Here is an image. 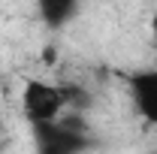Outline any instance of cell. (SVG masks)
Here are the masks:
<instances>
[{
    "mask_svg": "<svg viewBox=\"0 0 157 154\" xmlns=\"http://www.w3.org/2000/svg\"><path fill=\"white\" fill-rule=\"evenodd\" d=\"M67 112L60 85L42 82V79H27L21 88V115L33 127L42 124H58V118Z\"/></svg>",
    "mask_w": 157,
    "mask_h": 154,
    "instance_id": "1",
    "label": "cell"
},
{
    "mask_svg": "<svg viewBox=\"0 0 157 154\" xmlns=\"http://www.w3.org/2000/svg\"><path fill=\"white\" fill-rule=\"evenodd\" d=\"M130 97L136 112L148 124H157V70H142L130 76Z\"/></svg>",
    "mask_w": 157,
    "mask_h": 154,
    "instance_id": "2",
    "label": "cell"
},
{
    "mask_svg": "<svg viewBox=\"0 0 157 154\" xmlns=\"http://www.w3.org/2000/svg\"><path fill=\"white\" fill-rule=\"evenodd\" d=\"M33 130H36L39 154H76L85 145L82 136L67 133L60 124H42V127H33Z\"/></svg>",
    "mask_w": 157,
    "mask_h": 154,
    "instance_id": "3",
    "label": "cell"
},
{
    "mask_svg": "<svg viewBox=\"0 0 157 154\" xmlns=\"http://www.w3.org/2000/svg\"><path fill=\"white\" fill-rule=\"evenodd\" d=\"M36 9L48 27H63L67 21H73L78 0H36Z\"/></svg>",
    "mask_w": 157,
    "mask_h": 154,
    "instance_id": "4",
    "label": "cell"
},
{
    "mask_svg": "<svg viewBox=\"0 0 157 154\" xmlns=\"http://www.w3.org/2000/svg\"><path fill=\"white\" fill-rule=\"evenodd\" d=\"M60 94H63V106H67L70 112L85 115V112L94 106V94H91L88 88H82V85H60Z\"/></svg>",
    "mask_w": 157,
    "mask_h": 154,
    "instance_id": "5",
    "label": "cell"
},
{
    "mask_svg": "<svg viewBox=\"0 0 157 154\" xmlns=\"http://www.w3.org/2000/svg\"><path fill=\"white\" fill-rule=\"evenodd\" d=\"M151 42H154V48H157V12H154V18H151Z\"/></svg>",
    "mask_w": 157,
    "mask_h": 154,
    "instance_id": "6",
    "label": "cell"
}]
</instances>
